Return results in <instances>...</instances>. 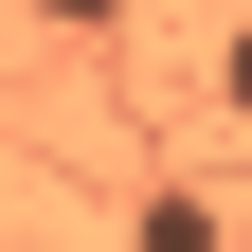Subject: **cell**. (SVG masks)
I'll use <instances>...</instances> for the list:
<instances>
[{"label":"cell","instance_id":"3","mask_svg":"<svg viewBox=\"0 0 252 252\" xmlns=\"http://www.w3.org/2000/svg\"><path fill=\"white\" fill-rule=\"evenodd\" d=\"M36 18H72V36H108V18H144V0H36Z\"/></svg>","mask_w":252,"mask_h":252},{"label":"cell","instance_id":"1","mask_svg":"<svg viewBox=\"0 0 252 252\" xmlns=\"http://www.w3.org/2000/svg\"><path fill=\"white\" fill-rule=\"evenodd\" d=\"M144 252H234V216L216 198H144Z\"/></svg>","mask_w":252,"mask_h":252},{"label":"cell","instance_id":"2","mask_svg":"<svg viewBox=\"0 0 252 252\" xmlns=\"http://www.w3.org/2000/svg\"><path fill=\"white\" fill-rule=\"evenodd\" d=\"M216 90H234V126H252V18H234V36H216Z\"/></svg>","mask_w":252,"mask_h":252}]
</instances>
